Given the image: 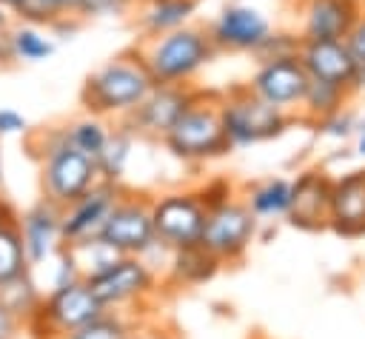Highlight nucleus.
<instances>
[{"label":"nucleus","instance_id":"nucleus-3","mask_svg":"<svg viewBox=\"0 0 365 339\" xmlns=\"http://www.w3.org/2000/svg\"><path fill=\"white\" fill-rule=\"evenodd\" d=\"M40 140H43V148H40L43 199L66 208L100 179L97 162H94V157L83 154L80 148H74L68 142L63 125L43 131Z\"/></svg>","mask_w":365,"mask_h":339},{"label":"nucleus","instance_id":"nucleus-35","mask_svg":"<svg viewBox=\"0 0 365 339\" xmlns=\"http://www.w3.org/2000/svg\"><path fill=\"white\" fill-rule=\"evenodd\" d=\"M29 128L26 117L14 108H0V137H11V134H23Z\"/></svg>","mask_w":365,"mask_h":339},{"label":"nucleus","instance_id":"nucleus-9","mask_svg":"<svg viewBox=\"0 0 365 339\" xmlns=\"http://www.w3.org/2000/svg\"><path fill=\"white\" fill-rule=\"evenodd\" d=\"M97 236L106 239L123 256H145L157 245L151 202L140 197H120L111 214L106 217L103 228L97 231Z\"/></svg>","mask_w":365,"mask_h":339},{"label":"nucleus","instance_id":"nucleus-6","mask_svg":"<svg viewBox=\"0 0 365 339\" xmlns=\"http://www.w3.org/2000/svg\"><path fill=\"white\" fill-rule=\"evenodd\" d=\"M100 313H106V305L94 296L86 279H74L68 285L51 288L48 296H43L31 325L40 330V336H71Z\"/></svg>","mask_w":365,"mask_h":339},{"label":"nucleus","instance_id":"nucleus-39","mask_svg":"<svg viewBox=\"0 0 365 339\" xmlns=\"http://www.w3.org/2000/svg\"><path fill=\"white\" fill-rule=\"evenodd\" d=\"M9 219H11V211H9V205L0 199V225H6Z\"/></svg>","mask_w":365,"mask_h":339},{"label":"nucleus","instance_id":"nucleus-41","mask_svg":"<svg viewBox=\"0 0 365 339\" xmlns=\"http://www.w3.org/2000/svg\"><path fill=\"white\" fill-rule=\"evenodd\" d=\"M6 11H9V9H3V6H0V31L9 26V17H6Z\"/></svg>","mask_w":365,"mask_h":339},{"label":"nucleus","instance_id":"nucleus-29","mask_svg":"<svg viewBox=\"0 0 365 339\" xmlns=\"http://www.w3.org/2000/svg\"><path fill=\"white\" fill-rule=\"evenodd\" d=\"M26 268H29V259H26L20 228L14 219H9L6 225H0V285L20 276Z\"/></svg>","mask_w":365,"mask_h":339},{"label":"nucleus","instance_id":"nucleus-23","mask_svg":"<svg viewBox=\"0 0 365 339\" xmlns=\"http://www.w3.org/2000/svg\"><path fill=\"white\" fill-rule=\"evenodd\" d=\"M134 128L125 122V120H117V125L111 128L103 151L97 154V174L100 179H108V182H117L128 165V157H131V148H134Z\"/></svg>","mask_w":365,"mask_h":339},{"label":"nucleus","instance_id":"nucleus-40","mask_svg":"<svg viewBox=\"0 0 365 339\" xmlns=\"http://www.w3.org/2000/svg\"><path fill=\"white\" fill-rule=\"evenodd\" d=\"M20 3H23V0H0V6H3V9H9V11H14Z\"/></svg>","mask_w":365,"mask_h":339},{"label":"nucleus","instance_id":"nucleus-38","mask_svg":"<svg viewBox=\"0 0 365 339\" xmlns=\"http://www.w3.org/2000/svg\"><path fill=\"white\" fill-rule=\"evenodd\" d=\"M354 154L365 160V128H362V131L356 134V148H354Z\"/></svg>","mask_w":365,"mask_h":339},{"label":"nucleus","instance_id":"nucleus-15","mask_svg":"<svg viewBox=\"0 0 365 339\" xmlns=\"http://www.w3.org/2000/svg\"><path fill=\"white\" fill-rule=\"evenodd\" d=\"M302 40H345L362 17V0H297Z\"/></svg>","mask_w":365,"mask_h":339},{"label":"nucleus","instance_id":"nucleus-44","mask_svg":"<svg viewBox=\"0 0 365 339\" xmlns=\"http://www.w3.org/2000/svg\"><path fill=\"white\" fill-rule=\"evenodd\" d=\"M362 9H365V0H362Z\"/></svg>","mask_w":365,"mask_h":339},{"label":"nucleus","instance_id":"nucleus-34","mask_svg":"<svg viewBox=\"0 0 365 339\" xmlns=\"http://www.w3.org/2000/svg\"><path fill=\"white\" fill-rule=\"evenodd\" d=\"M137 0H83L80 6V20L88 17H120L125 11H134Z\"/></svg>","mask_w":365,"mask_h":339},{"label":"nucleus","instance_id":"nucleus-2","mask_svg":"<svg viewBox=\"0 0 365 339\" xmlns=\"http://www.w3.org/2000/svg\"><path fill=\"white\" fill-rule=\"evenodd\" d=\"M137 51L154 83H191L217 54L208 26L194 23H185L160 37H145Z\"/></svg>","mask_w":365,"mask_h":339},{"label":"nucleus","instance_id":"nucleus-12","mask_svg":"<svg viewBox=\"0 0 365 339\" xmlns=\"http://www.w3.org/2000/svg\"><path fill=\"white\" fill-rule=\"evenodd\" d=\"M271 20L262 9L248 6V3H228L220 9V14L211 20L208 34L217 51H248L271 34Z\"/></svg>","mask_w":365,"mask_h":339},{"label":"nucleus","instance_id":"nucleus-16","mask_svg":"<svg viewBox=\"0 0 365 339\" xmlns=\"http://www.w3.org/2000/svg\"><path fill=\"white\" fill-rule=\"evenodd\" d=\"M331 185L319 168H308L294 179V202L288 211V222L305 231H319L328 228L331 217Z\"/></svg>","mask_w":365,"mask_h":339},{"label":"nucleus","instance_id":"nucleus-18","mask_svg":"<svg viewBox=\"0 0 365 339\" xmlns=\"http://www.w3.org/2000/svg\"><path fill=\"white\" fill-rule=\"evenodd\" d=\"M299 60L314 80H325L334 85H342L351 91L354 80V54L345 40H302L299 46Z\"/></svg>","mask_w":365,"mask_h":339},{"label":"nucleus","instance_id":"nucleus-43","mask_svg":"<svg viewBox=\"0 0 365 339\" xmlns=\"http://www.w3.org/2000/svg\"><path fill=\"white\" fill-rule=\"evenodd\" d=\"M0 182H3V157H0Z\"/></svg>","mask_w":365,"mask_h":339},{"label":"nucleus","instance_id":"nucleus-10","mask_svg":"<svg viewBox=\"0 0 365 339\" xmlns=\"http://www.w3.org/2000/svg\"><path fill=\"white\" fill-rule=\"evenodd\" d=\"M194 97H197V88H191L188 83H157L145 94V100L123 120L134 128V134L163 140L168 128L177 122V117L191 105Z\"/></svg>","mask_w":365,"mask_h":339},{"label":"nucleus","instance_id":"nucleus-7","mask_svg":"<svg viewBox=\"0 0 365 339\" xmlns=\"http://www.w3.org/2000/svg\"><path fill=\"white\" fill-rule=\"evenodd\" d=\"M257 234V217L245 199H225L217 208H208L200 245L208 248L220 262H234L245 254Z\"/></svg>","mask_w":365,"mask_h":339},{"label":"nucleus","instance_id":"nucleus-14","mask_svg":"<svg viewBox=\"0 0 365 339\" xmlns=\"http://www.w3.org/2000/svg\"><path fill=\"white\" fill-rule=\"evenodd\" d=\"M94 296L111 308V305H125L134 299H143L151 291V271L143 256H120L114 265H108L103 273L86 279Z\"/></svg>","mask_w":365,"mask_h":339},{"label":"nucleus","instance_id":"nucleus-21","mask_svg":"<svg viewBox=\"0 0 365 339\" xmlns=\"http://www.w3.org/2000/svg\"><path fill=\"white\" fill-rule=\"evenodd\" d=\"M291 202H294V179H285V177H271L245 191V205L257 219L288 217Z\"/></svg>","mask_w":365,"mask_h":339},{"label":"nucleus","instance_id":"nucleus-19","mask_svg":"<svg viewBox=\"0 0 365 339\" xmlns=\"http://www.w3.org/2000/svg\"><path fill=\"white\" fill-rule=\"evenodd\" d=\"M328 228H334L342 236L365 234V168L334 179Z\"/></svg>","mask_w":365,"mask_h":339},{"label":"nucleus","instance_id":"nucleus-11","mask_svg":"<svg viewBox=\"0 0 365 339\" xmlns=\"http://www.w3.org/2000/svg\"><path fill=\"white\" fill-rule=\"evenodd\" d=\"M308 71L299 60V54L294 57H279V60H262L257 66V71L248 80V88L262 97L265 103H271L279 111H294L299 108L305 88H308Z\"/></svg>","mask_w":365,"mask_h":339},{"label":"nucleus","instance_id":"nucleus-37","mask_svg":"<svg viewBox=\"0 0 365 339\" xmlns=\"http://www.w3.org/2000/svg\"><path fill=\"white\" fill-rule=\"evenodd\" d=\"M63 17H80V6H83V0H48Z\"/></svg>","mask_w":365,"mask_h":339},{"label":"nucleus","instance_id":"nucleus-27","mask_svg":"<svg viewBox=\"0 0 365 339\" xmlns=\"http://www.w3.org/2000/svg\"><path fill=\"white\" fill-rule=\"evenodd\" d=\"M63 128H66L68 142H71L74 148H80L83 154L94 157V160H97V154L103 151V145H106V140H108V134H111V125L106 122V117L88 114V111H86L83 117L66 122Z\"/></svg>","mask_w":365,"mask_h":339},{"label":"nucleus","instance_id":"nucleus-24","mask_svg":"<svg viewBox=\"0 0 365 339\" xmlns=\"http://www.w3.org/2000/svg\"><path fill=\"white\" fill-rule=\"evenodd\" d=\"M66 251L71 254L80 279H91V276L103 273L108 265H114L123 256L120 251H114L100 236H88V239H80V242H66Z\"/></svg>","mask_w":365,"mask_h":339},{"label":"nucleus","instance_id":"nucleus-26","mask_svg":"<svg viewBox=\"0 0 365 339\" xmlns=\"http://www.w3.org/2000/svg\"><path fill=\"white\" fill-rule=\"evenodd\" d=\"M351 91L342 88V85H334V83H325V80H308V88H305V97L299 103V111L305 114V120L317 122L339 108H345Z\"/></svg>","mask_w":365,"mask_h":339},{"label":"nucleus","instance_id":"nucleus-30","mask_svg":"<svg viewBox=\"0 0 365 339\" xmlns=\"http://www.w3.org/2000/svg\"><path fill=\"white\" fill-rule=\"evenodd\" d=\"M299 46H302L299 31L271 28V34L254 48V57H257V63H262V60H279V57H294V54H299Z\"/></svg>","mask_w":365,"mask_h":339},{"label":"nucleus","instance_id":"nucleus-20","mask_svg":"<svg viewBox=\"0 0 365 339\" xmlns=\"http://www.w3.org/2000/svg\"><path fill=\"white\" fill-rule=\"evenodd\" d=\"M197 6L200 0H137L134 23L143 37H160L191 23Z\"/></svg>","mask_w":365,"mask_h":339},{"label":"nucleus","instance_id":"nucleus-4","mask_svg":"<svg viewBox=\"0 0 365 339\" xmlns=\"http://www.w3.org/2000/svg\"><path fill=\"white\" fill-rule=\"evenodd\" d=\"M163 145L185 162H202V160H214L234 151L222 128L220 97L197 91L191 105L177 117V122L163 137Z\"/></svg>","mask_w":365,"mask_h":339},{"label":"nucleus","instance_id":"nucleus-5","mask_svg":"<svg viewBox=\"0 0 365 339\" xmlns=\"http://www.w3.org/2000/svg\"><path fill=\"white\" fill-rule=\"evenodd\" d=\"M220 117H222V128L231 148H248V145L274 140L291 122L288 111H279L262 97H257L248 88V83L220 97Z\"/></svg>","mask_w":365,"mask_h":339},{"label":"nucleus","instance_id":"nucleus-25","mask_svg":"<svg viewBox=\"0 0 365 339\" xmlns=\"http://www.w3.org/2000/svg\"><path fill=\"white\" fill-rule=\"evenodd\" d=\"M9 40H11V57L20 63H43L54 54V40L43 26L17 23L14 28H9Z\"/></svg>","mask_w":365,"mask_h":339},{"label":"nucleus","instance_id":"nucleus-31","mask_svg":"<svg viewBox=\"0 0 365 339\" xmlns=\"http://www.w3.org/2000/svg\"><path fill=\"white\" fill-rule=\"evenodd\" d=\"M68 339H134L128 325L120 319V316H111V313H100L97 319H91L88 325L77 328Z\"/></svg>","mask_w":365,"mask_h":339},{"label":"nucleus","instance_id":"nucleus-42","mask_svg":"<svg viewBox=\"0 0 365 339\" xmlns=\"http://www.w3.org/2000/svg\"><path fill=\"white\" fill-rule=\"evenodd\" d=\"M40 339H68V336H40Z\"/></svg>","mask_w":365,"mask_h":339},{"label":"nucleus","instance_id":"nucleus-36","mask_svg":"<svg viewBox=\"0 0 365 339\" xmlns=\"http://www.w3.org/2000/svg\"><path fill=\"white\" fill-rule=\"evenodd\" d=\"M17 328H20V319L0 302V339H14Z\"/></svg>","mask_w":365,"mask_h":339},{"label":"nucleus","instance_id":"nucleus-28","mask_svg":"<svg viewBox=\"0 0 365 339\" xmlns=\"http://www.w3.org/2000/svg\"><path fill=\"white\" fill-rule=\"evenodd\" d=\"M0 302L23 322H31L34 319V313H37V308H40V302H43V296H40V291H37V285L31 282V276L23 271L20 276H14V279H9V282H3L0 285Z\"/></svg>","mask_w":365,"mask_h":339},{"label":"nucleus","instance_id":"nucleus-1","mask_svg":"<svg viewBox=\"0 0 365 339\" xmlns=\"http://www.w3.org/2000/svg\"><path fill=\"white\" fill-rule=\"evenodd\" d=\"M154 85L157 83H154L148 66L143 63L140 51L128 48L86 77L80 100L88 114H100L106 120H111V117L123 120L145 100V94Z\"/></svg>","mask_w":365,"mask_h":339},{"label":"nucleus","instance_id":"nucleus-22","mask_svg":"<svg viewBox=\"0 0 365 339\" xmlns=\"http://www.w3.org/2000/svg\"><path fill=\"white\" fill-rule=\"evenodd\" d=\"M220 268V259L202 248L200 242L197 245H185V248H174L171 251V279L174 282H182V285H200L205 279H211Z\"/></svg>","mask_w":365,"mask_h":339},{"label":"nucleus","instance_id":"nucleus-32","mask_svg":"<svg viewBox=\"0 0 365 339\" xmlns=\"http://www.w3.org/2000/svg\"><path fill=\"white\" fill-rule=\"evenodd\" d=\"M314 125H317V131H319L322 137H331V140H348V137H354V134H359V131L365 128V125L356 122V117H354L348 108H339V111H334V114L317 120Z\"/></svg>","mask_w":365,"mask_h":339},{"label":"nucleus","instance_id":"nucleus-17","mask_svg":"<svg viewBox=\"0 0 365 339\" xmlns=\"http://www.w3.org/2000/svg\"><path fill=\"white\" fill-rule=\"evenodd\" d=\"M60 214H63L60 205L43 199V202H37L34 208H29V211L23 214V219L17 222L29 265H43L46 259H51V256L60 251V245H63Z\"/></svg>","mask_w":365,"mask_h":339},{"label":"nucleus","instance_id":"nucleus-13","mask_svg":"<svg viewBox=\"0 0 365 339\" xmlns=\"http://www.w3.org/2000/svg\"><path fill=\"white\" fill-rule=\"evenodd\" d=\"M120 197H123V191L117 188V182L97 179L83 197H77L71 205H66L63 214H60L63 245L66 242H80V239L97 236V231L103 228L106 217L111 214V208L117 205Z\"/></svg>","mask_w":365,"mask_h":339},{"label":"nucleus","instance_id":"nucleus-33","mask_svg":"<svg viewBox=\"0 0 365 339\" xmlns=\"http://www.w3.org/2000/svg\"><path fill=\"white\" fill-rule=\"evenodd\" d=\"M345 43H348V48H351V54H354V63H356L354 80H351V94H354V91H362V88H365V11H362V17L354 23V28L348 31Z\"/></svg>","mask_w":365,"mask_h":339},{"label":"nucleus","instance_id":"nucleus-8","mask_svg":"<svg viewBox=\"0 0 365 339\" xmlns=\"http://www.w3.org/2000/svg\"><path fill=\"white\" fill-rule=\"evenodd\" d=\"M205 214L208 211L197 191L160 197L157 202H151V222L157 242L168 251L197 245L205 228Z\"/></svg>","mask_w":365,"mask_h":339}]
</instances>
